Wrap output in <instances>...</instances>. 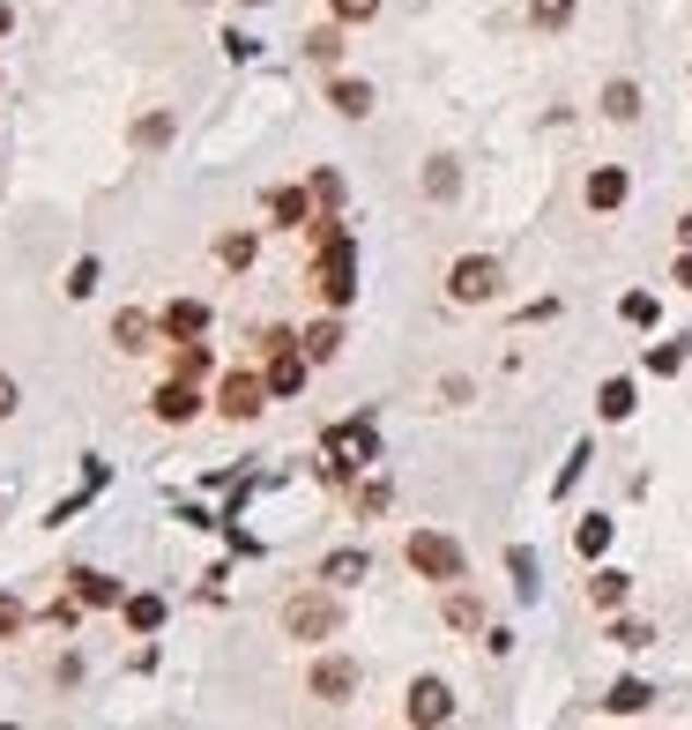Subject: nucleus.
Listing matches in <instances>:
<instances>
[{"label": "nucleus", "instance_id": "obj_1", "mask_svg": "<svg viewBox=\"0 0 692 730\" xmlns=\"http://www.w3.org/2000/svg\"><path fill=\"white\" fill-rule=\"evenodd\" d=\"M313 239H321V261H313V284H321V306L358 299V239L343 231V216H313Z\"/></svg>", "mask_w": 692, "mask_h": 730}, {"label": "nucleus", "instance_id": "obj_2", "mask_svg": "<svg viewBox=\"0 0 692 730\" xmlns=\"http://www.w3.org/2000/svg\"><path fill=\"white\" fill-rule=\"evenodd\" d=\"M284 634L290 642H335V634H343V597H335V582L284 597Z\"/></svg>", "mask_w": 692, "mask_h": 730}, {"label": "nucleus", "instance_id": "obj_3", "mask_svg": "<svg viewBox=\"0 0 692 730\" xmlns=\"http://www.w3.org/2000/svg\"><path fill=\"white\" fill-rule=\"evenodd\" d=\"M499 291H506V268H499L491 254H462L448 268V299L454 306H491Z\"/></svg>", "mask_w": 692, "mask_h": 730}, {"label": "nucleus", "instance_id": "obj_4", "mask_svg": "<svg viewBox=\"0 0 692 730\" xmlns=\"http://www.w3.org/2000/svg\"><path fill=\"white\" fill-rule=\"evenodd\" d=\"M403 559L425 574V582H440V589H448V582H462V544H454V537H440V529H417V537L403 544Z\"/></svg>", "mask_w": 692, "mask_h": 730}, {"label": "nucleus", "instance_id": "obj_5", "mask_svg": "<svg viewBox=\"0 0 692 730\" xmlns=\"http://www.w3.org/2000/svg\"><path fill=\"white\" fill-rule=\"evenodd\" d=\"M216 410H224L231 426H253V418L269 410V373H224V387H216Z\"/></svg>", "mask_w": 692, "mask_h": 730}, {"label": "nucleus", "instance_id": "obj_6", "mask_svg": "<svg viewBox=\"0 0 692 730\" xmlns=\"http://www.w3.org/2000/svg\"><path fill=\"white\" fill-rule=\"evenodd\" d=\"M372 455H380V440H372V426H366V418H350V426H335V432H327V477L366 470Z\"/></svg>", "mask_w": 692, "mask_h": 730}, {"label": "nucleus", "instance_id": "obj_7", "mask_svg": "<svg viewBox=\"0 0 692 730\" xmlns=\"http://www.w3.org/2000/svg\"><path fill=\"white\" fill-rule=\"evenodd\" d=\"M306 373H313L306 344L276 328V336H269V395H298V387H306Z\"/></svg>", "mask_w": 692, "mask_h": 730}, {"label": "nucleus", "instance_id": "obj_8", "mask_svg": "<svg viewBox=\"0 0 692 730\" xmlns=\"http://www.w3.org/2000/svg\"><path fill=\"white\" fill-rule=\"evenodd\" d=\"M306 693L327 701V708H343V701L358 693V663H350V656H321V663L306 671Z\"/></svg>", "mask_w": 692, "mask_h": 730}, {"label": "nucleus", "instance_id": "obj_9", "mask_svg": "<svg viewBox=\"0 0 692 730\" xmlns=\"http://www.w3.org/2000/svg\"><path fill=\"white\" fill-rule=\"evenodd\" d=\"M403 716H409V723H425V730L448 723V716H454V693L440 686V679H417V686H409V701H403Z\"/></svg>", "mask_w": 692, "mask_h": 730}, {"label": "nucleus", "instance_id": "obj_10", "mask_svg": "<svg viewBox=\"0 0 692 730\" xmlns=\"http://www.w3.org/2000/svg\"><path fill=\"white\" fill-rule=\"evenodd\" d=\"M313 202H321L313 187H276V194H269V216H276L284 231H313Z\"/></svg>", "mask_w": 692, "mask_h": 730}, {"label": "nucleus", "instance_id": "obj_11", "mask_svg": "<svg viewBox=\"0 0 692 730\" xmlns=\"http://www.w3.org/2000/svg\"><path fill=\"white\" fill-rule=\"evenodd\" d=\"M68 582H75V603H90V611H120L127 603V589L112 582V574H97V566H75Z\"/></svg>", "mask_w": 692, "mask_h": 730}, {"label": "nucleus", "instance_id": "obj_12", "mask_svg": "<svg viewBox=\"0 0 692 730\" xmlns=\"http://www.w3.org/2000/svg\"><path fill=\"white\" fill-rule=\"evenodd\" d=\"M150 410H157L164 426H187V418L202 410V395H194V381H179V373H171V381H164L157 395H150Z\"/></svg>", "mask_w": 692, "mask_h": 730}, {"label": "nucleus", "instance_id": "obj_13", "mask_svg": "<svg viewBox=\"0 0 692 730\" xmlns=\"http://www.w3.org/2000/svg\"><path fill=\"white\" fill-rule=\"evenodd\" d=\"M157 328L171 336V344H187V336H202V328H208V306H202V299H171V306L157 313Z\"/></svg>", "mask_w": 692, "mask_h": 730}, {"label": "nucleus", "instance_id": "obj_14", "mask_svg": "<svg viewBox=\"0 0 692 730\" xmlns=\"http://www.w3.org/2000/svg\"><path fill=\"white\" fill-rule=\"evenodd\" d=\"M327 105H335L343 120H366V112H372V83H358V75H335V83H327Z\"/></svg>", "mask_w": 692, "mask_h": 730}, {"label": "nucleus", "instance_id": "obj_15", "mask_svg": "<svg viewBox=\"0 0 692 730\" xmlns=\"http://www.w3.org/2000/svg\"><path fill=\"white\" fill-rule=\"evenodd\" d=\"M171 134H179V120H171V112H142V120L127 128V142H134L142 157H157V149H164V142H171Z\"/></svg>", "mask_w": 692, "mask_h": 730}, {"label": "nucleus", "instance_id": "obj_16", "mask_svg": "<svg viewBox=\"0 0 692 730\" xmlns=\"http://www.w3.org/2000/svg\"><path fill=\"white\" fill-rule=\"evenodd\" d=\"M625 194H633V179L618 172V165H604V172H588V210H604V216H611L618 202H625Z\"/></svg>", "mask_w": 692, "mask_h": 730}, {"label": "nucleus", "instance_id": "obj_17", "mask_svg": "<svg viewBox=\"0 0 692 730\" xmlns=\"http://www.w3.org/2000/svg\"><path fill=\"white\" fill-rule=\"evenodd\" d=\"M648 701H655V686H648V679H618V686L604 693V708H611V716H641Z\"/></svg>", "mask_w": 692, "mask_h": 730}, {"label": "nucleus", "instance_id": "obj_18", "mask_svg": "<svg viewBox=\"0 0 692 730\" xmlns=\"http://www.w3.org/2000/svg\"><path fill=\"white\" fill-rule=\"evenodd\" d=\"M366 574H372L366 552H327V566H321V582H335V589H350V582H366Z\"/></svg>", "mask_w": 692, "mask_h": 730}, {"label": "nucleus", "instance_id": "obj_19", "mask_svg": "<svg viewBox=\"0 0 692 730\" xmlns=\"http://www.w3.org/2000/svg\"><path fill=\"white\" fill-rule=\"evenodd\" d=\"M425 194H432V202H454V194H462V165H454V157H432V165H425Z\"/></svg>", "mask_w": 692, "mask_h": 730}, {"label": "nucleus", "instance_id": "obj_20", "mask_svg": "<svg viewBox=\"0 0 692 730\" xmlns=\"http://www.w3.org/2000/svg\"><path fill=\"white\" fill-rule=\"evenodd\" d=\"M625 589H633V574H618V566H604V574L588 582V603H596V611H618V603H625Z\"/></svg>", "mask_w": 692, "mask_h": 730}, {"label": "nucleus", "instance_id": "obj_21", "mask_svg": "<svg viewBox=\"0 0 692 730\" xmlns=\"http://www.w3.org/2000/svg\"><path fill=\"white\" fill-rule=\"evenodd\" d=\"M611 529H618L611 515H588V522H581V529H573V544H581V559H604V552H611Z\"/></svg>", "mask_w": 692, "mask_h": 730}, {"label": "nucleus", "instance_id": "obj_22", "mask_svg": "<svg viewBox=\"0 0 692 730\" xmlns=\"http://www.w3.org/2000/svg\"><path fill=\"white\" fill-rule=\"evenodd\" d=\"M171 373H179V381H202V373H208V344H202V336L171 344Z\"/></svg>", "mask_w": 692, "mask_h": 730}, {"label": "nucleus", "instance_id": "obj_23", "mask_svg": "<svg viewBox=\"0 0 692 730\" xmlns=\"http://www.w3.org/2000/svg\"><path fill=\"white\" fill-rule=\"evenodd\" d=\"M120 611H127V634H157L164 626V597H127Z\"/></svg>", "mask_w": 692, "mask_h": 730}, {"label": "nucleus", "instance_id": "obj_24", "mask_svg": "<svg viewBox=\"0 0 692 730\" xmlns=\"http://www.w3.org/2000/svg\"><path fill=\"white\" fill-rule=\"evenodd\" d=\"M448 626H462V634H477V626H485V603L469 597V589H454V582H448Z\"/></svg>", "mask_w": 692, "mask_h": 730}, {"label": "nucleus", "instance_id": "obj_25", "mask_svg": "<svg viewBox=\"0 0 692 730\" xmlns=\"http://www.w3.org/2000/svg\"><path fill=\"white\" fill-rule=\"evenodd\" d=\"M298 344H306V358H313V366H327V358L343 350V328H335V321H313V328H306Z\"/></svg>", "mask_w": 692, "mask_h": 730}, {"label": "nucleus", "instance_id": "obj_26", "mask_svg": "<svg viewBox=\"0 0 692 730\" xmlns=\"http://www.w3.org/2000/svg\"><path fill=\"white\" fill-rule=\"evenodd\" d=\"M112 344L120 350H150V313H120V321H112Z\"/></svg>", "mask_w": 692, "mask_h": 730}, {"label": "nucleus", "instance_id": "obj_27", "mask_svg": "<svg viewBox=\"0 0 692 730\" xmlns=\"http://www.w3.org/2000/svg\"><path fill=\"white\" fill-rule=\"evenodd\" d=\"M596 410H604V418H633V381H604V395H596Z\"/></svg>", "mask_w": 692, "mask_h": 730}, {"label": "nucleus", "instance_id": "obj_28", "mask_svg": "<svg viewBox=\"0 0 692 730\" xmlns=\"http://www.w3.org/2000/svg\"><path fill=\"white\" fill-rule=\"evenodd\" d=\"M529 23H536V31H566L573 0H529Z\"/></svg>", "mask_w": 692, "mask_h": 730}, {"label": "nucleus", "instance_id": "obj_29", "mask_svg": "<svg viewBox=\"0 0 692 730\" xmlns=\"http://www.w3.org/2000/svg\"><path fill=\"white\" fill-rule=\"evenodd\" d=\"M604 112H611V120H641V89L611 83V89H604Z\"/></svg>", "mask_w": 692, "mask_h": 730}, {"label": "nucleus", "instance_id": "obj_30", "mask_svg": "<svg viewBox=\"0 0 692 730\" xmlns=\"http://www.w3.org/2000/svg\"><path fill=\"white\" fill-rule=\"evenodd\" d=\"M216 261H224V268H246V261H253V231H224V239H216Z\"/></svg>", "mask_w": 692, "mask_h": 730}, {"label": "nucleus", "instance_id": "obj_31", "mask_svg": "<svg viewBox=\"0 0 692 730\" xmlns=\"http://www.w3.org/2000/svg\"><path fill=\"white\" fill-rule=\"evenodd\" d=\"M306 60L335 68V60H343V31H313V38H306Z\"/></svg>", "mask_w": 692, "mask_h": 730}, {"label": "nucleus", "instance_id": "obj_32", "mask_svg": "<svg viewBox=\"0 0 692 730\" xmlns=\"http://www.w3.org/2000/svg\"><path fill=\"white\" fill-rule=\"evenodd\" d=\"M506 566H514V589H522V597H536V552H522V544H514V552H506Z\"/></svg>", "mask_w": 692, "mask_h": 730}, {"label": "nucleus", "instance_id": "obj_33", "mask_svg": "<svg viewBox=\"0 0 692 730\" xmlns=\"http://www.w3.org/2000/svg\"><path fill=\"white\" fill-rule=\"evenodd\" d=\"M90 291H97V261L82 254L75 268H68V299H90Z\"/></svg>", "mask_w": 692, "mask_h": 730}, {"label": "nucleus", "instance_id": "obj_34", "mask_svg": "<svg viewBox=\"0 0 692 730\" xmlns=\"http://www.w3.org/2000/svg\"><path fill=\"white\" fill-rule=\"evenodd\" d=\"M618 313H625V321H633V328H655V313H663V306H655L648 291H633V299L618 306Z\"/></svg>", "mask_w": 692, "mask_h": 730}, {"label": "nucleus", "instance_id": "obj_35", "mask_svg": "<svg viewBox=\"0 0 692 730\" xmlns=\"http://www.w3.org/2000/svg\"><path fill=\"white\" fill-rule=\"evenodd\" d=\"M335 8V23H372L380 15V0H327Z\"/></svg>", "mask_w": 692, "mask_h": 730}, {"label": "nucleus", "instance_id": "obj_36", "mask_svg": "<svg viewBox=\"0 0 692 730\" xmlns=\"http://www.w3.org/2000/svg\"><path fill=\"white\" fill-rule=\"evenodd\" d=\"M678 366H685V350H678V344H655L648 350V373H678Z\"/></svg>", "mask_w": 692, "mask_h": 730}, {"label": "nucleus", "instance_id": "obj_37", "mask_svg": "<svg viewBox=\"0 0 692 730\" xmlns=\"http://www.w3.org/2000/svg\"><path fill=\"white\" fill-rule=\"evenodd\" d=\"M15 634H23V603L0 597V642H15Z\"/></svg>", "mask_w": 692, "mask_h": 730}, {"label": "nucleus", "instance_id": "obj_38", "mask_svg": "<svg viewBox=\"0 0 692 730\" xmlns=\"http://www.w3.org/2000/svg\"><path fill=\"white\" fill-rule=\"evenodd\" d=\"M611 642H618V648H648L655 634H648V626H633V619H625V626H611Z\"/></svg>", "mask_w": 692, "mask_h": 730}, {"label": "nucleus", "instance_id": "obj_39", "mask_svg": "<svg viewBox=\"0 0 692 730\" xmlns=\"http://www.w3.org/2000/svg\"><path fill=\"white\" fill-rule=\"evenodd\" d=\"M313 194H321V210H335V202H343V179H335V172H313Z\"/></svg>", "mask_w": 692, "mask_h": 730}, {"label": "nucleus", "instance_id": "obj_40", "mask_svg": "<svg viewBox=\"0 0 692 730\" xmlns=\"http://www.w3.org/2000/svg\"><path fill=\"white\" fill-rule=\"evenodd\" d=\"M0 418H15V381L0 373Z\"/></svg>", "mask_w": 692, "mask_h": 730}, {"label": "nucleus", "instance_id": "obj_41", "mask_svg": "<svg viewBox=\"0 0 692 730\" xmlns=\"http://www.w3.org/2000/svg\"><path fill=\"white\" fill-rule=\"evenodd\" d=\"M8 31H15V8H8V0H0V38H8Z\"/></svg>", "mask_w": 692, "mask_h": 730}, {"label": "nucleus", "instance_id": "obj_42", "mask_svg": "<svg viewBox=\"0 0 692 730\" xmlns=\"http://www.w3.org/2000/svg\"><path fill=\"white\" fill-rule=\"evenodd\" d=\"M678 284H685V291H692V254H685V261H678Z\"/></svg>", "mask_w": 692, "mask_h": 730}, {"label": "nucleus", "instance_id": "obj_43", "mask_svg": "<svg viewBox=\"0 0 692 730\" xmlns=\"http://www.w3.org/2000/svg\"><path fill=\"white\" fill-rule=\"evenodd\" d=\"M678 231H685V247H692V216H685V224H678Z\"/></svg>", "mask_w": 692, "mask_h": 730}, {"label": "nucleus", "instance_id": "obj_44", "mask_svg": "<svg viewBox=\"0 0 692 730\" xmlns=\"http://www.w3.org/2000/svg\"><path fill=\"white\" fill-rule=\"evenodd\" d=\"M253 8H261V0H253Z\"/></svg>", "mask_w": 692, "mask_h": 730}]
</instances>
